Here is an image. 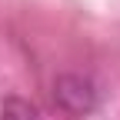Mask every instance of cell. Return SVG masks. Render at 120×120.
<instances>
[{
	"mask_svg": "<svg viewBox=\"0 0 120 120\" xmlns=\"http://www.w3.org/2000/svg\"><path fill=\"white\" fill-rule=\"evenodd\" d=\"M57 97L67 110L83 113L94 103V90H90V80H83V77H60L57 80Z\"/></svg>",
	"mask_w": 120,
	"mask_h": 120,
	"instance_id": "1",
	"label": "cell"
},
{
	"mask_svg": "<svg viewBox=\"0 0 120 120\" xmlns=\"http://www.w3.org/2000/svg\"><path fill=\"white\" fill-rule=\"evenodd\" d=\"M0 120H40V113L30 107L27 100H20V97H10V100L4 103V110H0Z\"/></svg>",
	"mask_w": 120,
	"mask_h": 120,
	"instance_id": "2",
	"label": "cell"
}]
</instances>
